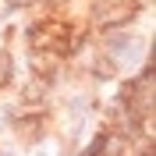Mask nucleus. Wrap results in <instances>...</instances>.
Returning <instances> with one entry per match:
<instances>
[{
	"label": "nucleus",
	"mask_w": 156,
	"mask_h": 156,
	"mask_svg": "<svg viewBox=\"0 0 156 156\" xmlns=\"http://www.w3.org/2000/svg\"><path fill=\"white\" fill-rule=\"evenodd\" d=\"M138 0H110V4H103V7H96V14H92V21H96V29L103 32H117L124 29L128 21L138 14Z\"/></svg>",
	"instance_id": "nucleus-1"
},
{
	"label": "nucleus",
	"mask_w": 156,
	"mask_h": 156,
	"mask_svg": "<svg viewBox=\"0 0 156 156\" xmlns=\"http://www.w3.org/2000/svg\"><path fill=\"white\" fill-rule=\"evenodd\" d=\"M92 75H96V78H114L117 75V60L110 57V53H99L96 64H92Z\"/></svg>",
	"instance_id": "nucleus-2"
}]
</instances>
